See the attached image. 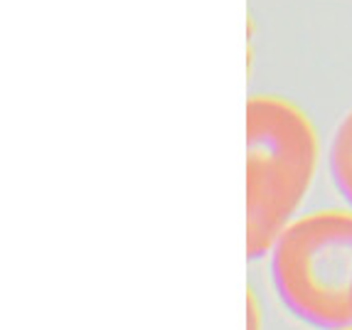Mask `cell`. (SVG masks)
<instances>
[{
	"label": "cell",
	"mask_w": 352,
	"mask_h": 330,
	"mask_svg": "<svg viewBox=\"0 0 352 330\" xmlns=\"http://www.w3.org/2000/svg\"><path fill=\"white\" fill-rule=\"evenodd\" d=\"M318 168L311 118L281 96L247 101V256L271 252L296 219Z\"/></svg>",
	"instance_id": "obj_1"
},
{
	"label": "cell",
	"mask_w": 352,
	"mask_h": 330,
	"mask_svg": "<svg viewBox=\"0 0 352 330\" xmlns=\"http://www.w3.org/2000/svg\"><path fill=\"white\" fill-rule=\"evenodd\" d=\"M269 254L274 291L294 318L318 330L352 328V210L296 217Z\"/></svg>",
	"instance_id": "obj_2"
},
{
	"label": "cell",
	"mask_w": 352,
	"mask_h": 330,
	"mask_svg": "<svg viewBox=\"0 0 352 330\" xmlns=\"http://www.w3.org/2000/svg\"><path fill=\"white\" fill-rule=\"evenodd\" d=\"M328 165L335 190L352 210V109L340 118V124L333 133Z\"/></svg>",
	"instance_id": "obj_3"
},
{
	"label": "cell",
	"mask_w": 352,
	"mask_h": 330,
	"mask_svg": "<svg viewBox=\"0 0 352 330\" xmlns=\"http://www.w3.org/2000/svg\"><path fill=\"white\" fill-rule=\"evenodd\" d=\"M247 320H249V330H258V308H256V301H254V298H249Z\"/></svg>",
	"instance_id": "obj_4"
},
{
	"label": "cell",
	"mask_w": 352,
	"mask_h": 330,
	"mask_svg": "<svg viewBox=\"0 0 352 330\" xmlns=\"http://www.w3.org/2000/svg\"><path fill=\"white\" fill-rule=\"evenodd\" d=\"M338 330H352V328H338Z\"/></svg>",
	"instance_id": "obj_5"
}]
</instances>
